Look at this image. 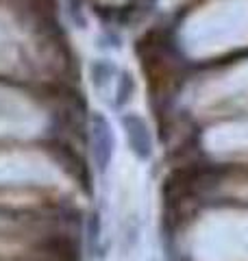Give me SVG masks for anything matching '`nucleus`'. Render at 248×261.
<instances>
[{
    "label": "nucleus",
    "instance_id": "1",
    "mask_svg": "<svg viewBox=\"0 0 248 261\" xmlns=\"http://www.w3.org/2000/svg\"><path fill=\"white\" fill-rule=\"evenodd\" d=\"M89 128H92V154L96 170L105 174L113 157V128L103 113H94L89 120Z\"/></svg>",
    "mask_w": 248,
    "mask_h": 261
},
{
    "label": "nucleus",
    "instance_id": "3",
    "mask_svg": "<svg viewBox=\"0 0 248 261\" xmlns=\"http://www.w3.org/2000/svg\"><path fill=\"white\" fill-rule=\"evenodd\" d=\"M89 74H92L94 87L103 89V87L115 76V70H113V65H111L109 61L101 59V61H94V63H92V68H89Z\"/></svg>",
    "mask_w": 248,
    "mask_h": 261
},
{
    "label": "nucleus",
    "instance_id": "2",
    "mask_svg": "<svg viewBox=\"0 0 248 261\" xmlns=\"http://www.w3.org/2000/svg\"><path fill=\"white\" fill-rule=\"evenodd\" d=\"M122 128L127 133V140L131 146V152L137 159L148 161L153 157V133L148 122L139 113H124L122 116Z\"/></svg>",
    "mask_w": 248,
    "mask_h": 261
},
{
    "label": "nucleus",
    "instance_id": "4",
    "mask_svg": "<svg viewBox=\"0 0 248 261\" xmlns=\"http://www.w3.org/2000/svg\"><path fill=\"white\" fill-rule=\"evenodd\" d=\"M133 79H131L129 72H122V79H118V83H115V96H118V100H115V105H124L129 100L131 96H133Z\"/></svg>",
    "mask_w": 248,
    "mask_h": 261
}]
</instances>
